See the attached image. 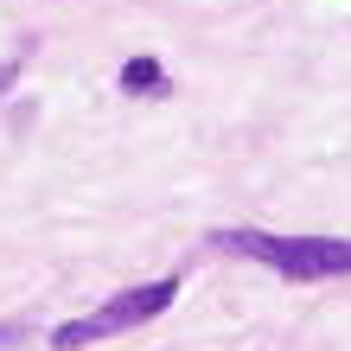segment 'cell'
Masks as SVG:
<instances>
[{"label":"cell","instance_id":"2","mask_svg":"<svg viewBox=\"0 0 351 351\" xmlns=\"http://www.w3.org/2000/svg\"><path fill=\"white\" fill-rule=\"evenodd\" d=\"M173 300H179V275H160V281H141V287H121V294H115V300H102L96 313H77V319L58 326V332H51V351H84V345H96V339L134 332V326L160 319Z\"/></svg>","mask_w":351,"mask_h":351},{"label":"cell","instance_id":"3","mask_svg":"<svg viewBox=\"0 0 351 351\" xmlns=\"http://www.w3.org/2000/svg\"><path fill=\"white\" fill-rule=\"evenodd\" d=\"M121 90H128V96H147V90H167V71H160L154 58H128V64H121Z\"/></svg>","mask_w":351,"mask_h":351},{"label":"cell","instance_id":"1","mask_svg":"<svg viewBox=\"0 0 351 351\" xmlns=\"http://www.w3.org/2000/svg\"><path fill=\"white\" fill-rule=\"evenodd\" d=\"M211 250L268 262L287 281H332L351 275V237H268V230H217Z\"/></svg>","mask_w":351,"mask_h":351}]
</instances>
